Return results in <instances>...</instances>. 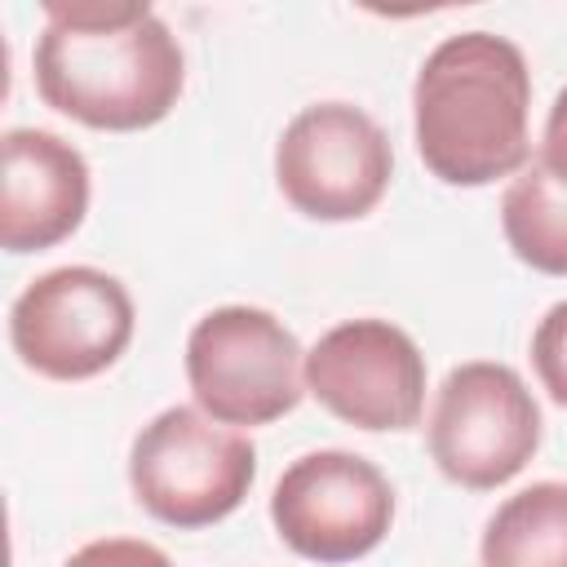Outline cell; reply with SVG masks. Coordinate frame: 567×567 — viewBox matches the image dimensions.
Wrapping results in <instances>:
<instances>
[{
  "instance_id": "obj_1",
  "label": "cell",
  "mask_w": 567,
  "mask_h": 567,
  "mask_svg": "<svg viewBox=\"0 0 567 567\" xmlns=\"http://www.w3.org/2000/svg\"><path fill=\"white\" fill-rule=\"evenodd\" d=\"M35 93L58 115L137 133L159 124L186 89V53L146 0H44Z\"/></svg>"
},
{
  "instance_id": "obj_2",
  "label": "cell",
  "mask_w": 567,
  "mask_h": 567,
  "mask_svg": "<svg viewBox=\"0 0 567 567\" xmlns=\"http://www.w3.org/2000/svg\"><path fill=\"white\" fill-rule=\"evenodd\" d=\"M532 71L496 31L439 40L412 80V137L443 186H492L532 164Z\"/></svg>"
},
{
  "instance_id": "obj_3",
  "label": "cell",
  "mask_w": 567,
  "mask_h": 567,
  "mask_svg": "<svg viewBox=\"0 0 567 567\" xmlns=\"http://www.w3.org/2000/svg\"><path fill=\"white\" fill-rule=\"evenodd\" d=\"M257 478V447L248 434L213 421L195 403L155 412L128 447V487L137 505L177 527H213L235 514Z\"/></svg>"
},
{
  "instance_id": "obj_4",
  "label": "cell",
  "mask_w": 567,
  "mask_h": 567,
  "mask_svg": "<svg viewBox=\"0 0 567 567\" xmlns=\"http://www.w3.org/2000/svg\"><path fill=\"white\" fill-rule=\"evenodd\" d=\"M186 385L195 408L230 430L288 416L306 394V350L261 306H217L186 337Z\"/></svg>"
},
{
  "instance_id": "obj_5",
  "label": "cell",
  "mask_w": 567,
  "mask_h": 567,
  "mask_svg": "<svg viewBox=\"0 0 567 567\" xmlns=\"http://www.w3.org/2000/svg\"><path fill=\"white\" fill-rule=\"evenodd\" d=\"M425 443L443 478L465 492H492L536 456L540 403L509 363H456L434 394Z\"/></svg>"
},
{
  "instance_id": "obj_6",
  "label": "cell",
  "mask_w": 567,
  "mask_h": 567,
  "mask_svg": "<svg viewBox=\"0 0 567 567\" xmlns=\"http://www.w3.org/2000/svg\"><path fill=\"white\" fill-rule=\"evenodd\" d=\"M137 310L128 288L97 266L35 275L9 306V346L35 377L89 381L133 341Z\"/></svg>"
},
{
  "instance_id": "obj_7",
  "label": "cell",
  "mask_w": 567,
  "mask_h": 567,
  "mask_svg": "<svg viewBox=\"0 0 567 567\" xmlns=\"http://www.w3.org/2000/svg\"><path fill=\"white\" fill-rule=\"evenodd\" d=\"M394 177L385 128L354 102L301 106L275 146V182L284 199L310 221L368 217Z\"/></svg>"
},
{
  "instance_id": "obj_8",
  "label": "cell",
  "mask_w": 567,
  "mask_h": 567,
  "mask_svg": "<svg viewBox=\"0 0 567 567\" xmlns=\"http://www.w3.org/2000/svg\"><path fill=\"white\" fill-rule=\"evenodd\" d=\"M270 523L279 540L310 563H354L385 540L394 523V487L368 456L319 447L279 474Z\"/></svg>"
},
{
  "instance_id": "obj_9",
  "label": "cell",
  "mask_w": 567,
  "mask_h": 567,
  "mask_svg": "<svg viewBox=\"0 0 567 567\" xmlns=\"http://www.w3.org/2000/svg\"><path fill=\"white\" fill-rule=\"evenodd\" d=\"M306 394L354 430H412L425 408V354L390 319H346L306 350Z\"/></svg>"
},
{
  "instance_id": "obj_10",
  "label": "cell",
  "mask_w": 567,
  "mask_h": 567,
  "mask_svg": "<svg viewBox=\"0 0 567 567\" xmlns=\"http://www.w3.org/2000/svg\"><path fill=\"white\" fill-rule=\"evenodd\" d=\"M0 155L4 252H44L71 239L89 213V159L49 128H9L0 137Z\"/></svg>"
},
{
  "instance_id": "obj_11",
  "label": "cell",
  "mask_w": 567,
  "mask_h": 567,
  "mask_svg": "<svg viewBox=\"0 0 567 567\" xmlns=\"http://www.w3.org/2000/svg\"><path fill=\"white\" fill-rule=\"evenodd\" d=\"M483 567H567V483L540 478L496 505L478 540Z\"/></svg>"
},
{
  "instance_id": "obj_12",
  "label": "cell",
  "mask_w": 567,
  "mask_h": 567,
  "mask_svg": "<svg viewBox=\"0 0 567 567\" xmlns=\"http://www.w3.org/2000/svg\"><path fill=\"white\" fill-rule=\"evenodd\" d=\"M501 230L523 266L540 275H567V186L536 159L509 177L501 195Z\"/></svg>"
},
{
  "instance_id": "obj_13",
  "label": "cell",
  "mask_w": 567,
  "mask_h": 567,
  "mask_svg": "<svg viewBox=\"0 0 567 567\" xmlns=\"http://www.w3.org/2000/svg\"><path fill=\"white\" fill-rule=\"evenodd\" d=\"M532 368L545 394L567 408V301H554L532 332Z\"/></svg>"
},
{
  "instance_id": "obj_14",
  "label": "cell",
  "mask_w": 567,
  "mask_h": 567,
  "mask_svg": "<svg viewBox=\"0 0 567 567\" xmlns=\"http://www.w3.org/2000/svg\"><path fill=\"white\" fill-rule=\"evenodd\" d=\"M62 567H173V558L159 545L137 536H102L80 545Z\"/></svg>"
},
{
  "instance_id": "obj_15",
  "label": "cell",
  "mask_w": 567,
  "mask_h": 567,
  "mask_svg": "<svg viewBox=\"0 0 567 567\" xmlns=\"http://www.w3.org/2000/svg\"><path fill=\"white\" fill-rule=\"evenodd\" d=\"M536 164L558 177L567 186V84L558 89L549 115H545V133H540V151H536Z\"/></svg>"
}]
</instances>
